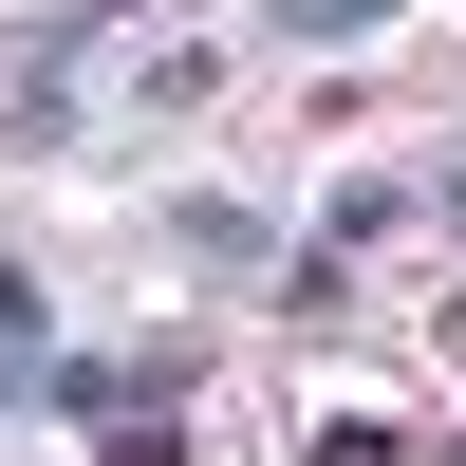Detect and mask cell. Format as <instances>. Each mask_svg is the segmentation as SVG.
<instances>
[{
  "label": "cell",
  "instance_id": "2",
  "mask_svg": "<svg viewBox=\"0 0 466 466\" xmlns=\"http://www.w3.org/2000/svg\"><path fill=\"white\" fill-rule=\"evenodd\" d=\"M168 243H187V261H224V280H280V243H261L243 206H168Z\"/></svg>",
  "mask_w": 466,
  "mask_h": 466
},
{
  "label": "cell",
  "instance_id": "4",
  "mask_svg": "<svg viewBox=\"0 0 466 466\" xmlns=\"http://www.w3.org/2000/svg\"><path fill=\"white\" fill-rule=\"evenodd\" d=\"M318 466H410V430H373V410H336V430H318Z\"/></svg>",
  "mask_w": 466,
  "mask_h": 466
},
{
  "label": "cell",
  "instance_id": "3",
  "mask_svg": "<svg viewBox=\"0 0 466 466\" xmlns=\"http://www.w3.org/2000/svg\"><path fill=\"white\" fill-rule=\"evenodd\" d=\"M261 19H280V37H318V56H336V37H373L392 0H261Z\"/></svg>",
  "mask_w": 466,
  "mask_h": 466
},
{
  "label": "cell",
  "instance_id": "1",
  "mask_svg": "<svg viewBox=\"0 0 466 466\" xmlns=\"http://www.w3.org/2000/svg\"><path fill=\"white\" fill-rule=\"evenodd\" d=\"M0 392H56V299L0 261Z\"/></svg>",
  "mask_w": 466,
  "mask_h": 466
}]
</instances>
